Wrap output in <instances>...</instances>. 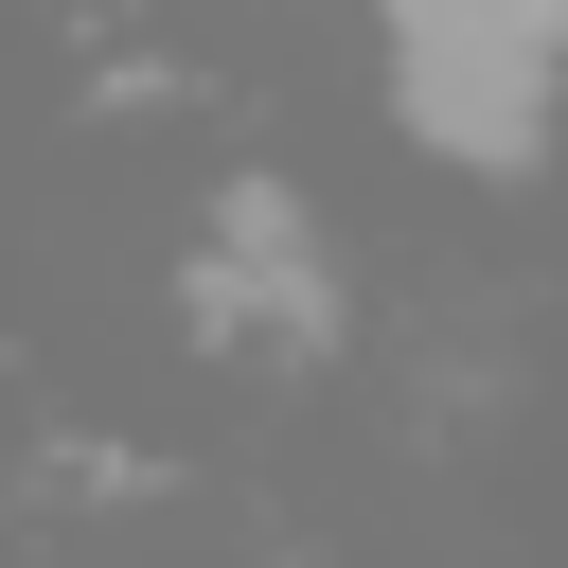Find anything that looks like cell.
<instances>
[{
    "mask_svg": "<svg viewBox=\"0 0 568 568\" xmlns=\"http://www.w3.org/2000/svg\"><path fill=\"white\" fill-rule=\"evenodd\" d=\"M568 106V36L550 18H497V0H408L390 18V124L444 142L462 178H515Z\"/></svg>",
    "mask_w": 568,
    "mask_h": 568,
    "instance_id": "6da1fadb",
    "label": "cell"
},
{
    "mask_svg": "<svg viewBox=\"0 0 568 568\" xmlns=\"http://www.w3.org/2000/svg\"><path fill=\"white\" fill-rule=\"evenodd\" d=\"M195 320L213 337H266V355H337V248H320V213L284 195V178H231L213 195V231H195Z\"/></svg>",
    "mask_w": 568,
    "mask_h": 568,
    "instance_id": "7a4b0ae2",
    "label": "cell"
}]
</instances>
